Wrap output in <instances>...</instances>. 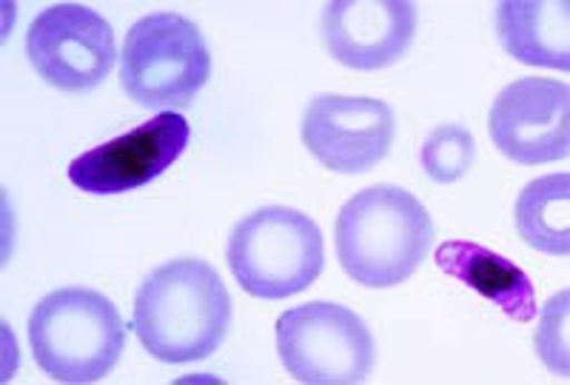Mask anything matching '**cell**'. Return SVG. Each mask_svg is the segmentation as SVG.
Segmentation results:
<instances>
[{
    "label": "cell",
    "mask_w": 570,
    "mask_h": 385,
    "mask_svg": "<svg viewBox=\"0 0 570 385\" xmlns=\"http://www.w3.org/2000/svg\"><path fill=\"white\" fill-rule=\"evenodd\" d=\"M232 314V294L217 268L203 260H171L137 288L131 328L151 357L183 366L223 346Z\"/></svg>",
    "instance_id": "cell-1"
},
{
    "label": "cell",
    "mask_w": 570,
    "mask_h": 385,
    "mask_svg": "<svg viewBox=\"0 0 570 385\" xmlns=\"http://www.w3.org/2000/svg\"><path fill=\"white\" fill-rule=\"evenodd\" d=\"M334 243L340 266L351 280L368 288H394L428 257L434 223L411 191L368 186L340 209Z\"/></svg>",
    "instance_id": "cell-2"
},
{
    "label": "cell",
    "mask_w": 570,
    "mask_h": 385,
    "mask_svg": "<svg viewBox=\"0 0 570 385\" xmlns=\"http://www.w3.org/2000/svg\"><path fill=\"white\" fill-rule=\"evenodd\" d=\"M29 343L46 377L89 385L109 377L126 348V326L115 303L95 288L69 286L46 294L29 314Z\"/></svg>",
    "instance_id": "cell-3"
},
{
    "label": "cell",
    "mask_w": 570,
    "mask_h": 385,
    "mask_svg": "<svg viewBox=\"0 0 570 385\" xmlns=\"http://www.w3.org/2000/svg\"><path fill=\"white\" fill-rule=\"evenodd\" d=\"M226 263L246 294L259 300H285L323 275V231L303 211L266 206L234 226Z\"/></svg>",
    "instance_id": "cell-4"
},
{
    "label": "cell",
    "mask_w": 570,
    "mask_h": 385,
    "mask_svg": "<svg viewBox=\"0 0 570 385\" xmlns=\"http://www.w3.org/2000/svg\"><path fill=\"white\" fill-rule=\"evenodd\" d=\"M208 78L212 52L200 29L183 14H146L126 34L120 86L142 109H188Z\"/></svg>",
    "instance_id": "cell-5"
},
{
    "label": "cell",
    "mask_w": 570,
    "mask_h": 385,
    "mask_svg": "<svg viewBox=\"0 0 570 385\" xmlns=\"http://www.w3.org/2000/svg\"><path fill=\"white\" fill-rule=\"evenodd\" d=\"M277 352L285 372L305 385H356L374 368L376 348L360 314L314 300L277 320Z\"/></svg>",
    "instance_id": "cell-6"
},
{
    "label": "cell",
    "mask_w": 570,
    "mask_h": 385,
    "mask_svg": "<svg viewBox=\"0 0 570 385\" xmlns=\"http://www.w3.org/2000/svg\"><path fill=\"white\" fill-rule=\"evenodd\" d=\"M27 58L35 72L60 92H91L111 75L115 32L104 14L83 3H55L32 20Z\"/></svg>",
    "instance_id": "cell-7"
},
{
    "label": "cell",
    "mask_w": 570,
    "mask_h": 385,
    "mask_svg": "<svg viewBox=\"0 0 570 385\" xmlns=\"http://www.w3.org/2000/svg\"><path fill=\"white\" fill-rule=\"evenodd\" d=\"M491 140L508 160L539 166L570 155V89L564 80L522 78L497 95Z\"/></svg>",
    "instance_id": "cell-8"
},
{
    "label": "cell",
    "mask_w": 570,
    "mask_h": 385,
    "mask_svg": "<svg viewBox=\"0 0 570 385\" xmlns=\"http://www.w3.org/2000/svg\"><path fill=\"white\" fill-rule=\"evenodd\" d=\"M191 140V126L177 111H160L157 118L135 126L75 157L69 166L71 186L86 195H124L151 184L175 164Z\"/></svg>",
    "instance_id": "cell-9"
},
{
    "label": "cell",
    "mask_w": 570,
    "mask_h": 385,
    "mask_svg": "<svg viewBox=\"0 0 570 385\" xmlns=\"http://www.w3.org/2000/svg\"><path fill=\"white\" fill-rule=\"evenodd\" d=\"M396 120L389 103L348 95H320L303 115V144L340 175H365L394 146Z\"/></svg>",
    "instance_id": "cell-10"
},
{
    "label": "cell",
    "mask_w": 570,
    "mask_h": 385,
    "mask_svg": "<svg viewBox=\"0 0 570 385\" xmlns=\"http://www.w3.org/2000/svg\"><path fill=\"white\" fill-rule=\"evenodd\" d=\"M320 32L328 55L356 72L389 69L414 43L416 7L409 0H334Z\"/></svg>",
    "instance_id": "cell-11"
},
{
    "label": "cell",
    "mask_w": 570,
    "mask_h": 385,
    "mask_svg": "<svg viewBox=\"0 0 570 385\" xmlns=\"http://www.w3.org/2000/svg\"><path fill=\"white\" fill-rule=\"evenodd\" d=\"M434 260L440 272L491 300L511 320H537V288H533L531 277L508 257L497 255L480 243L448 240L436 248Z\"/></svg>",
    "instance_id": "cell-12"
},
{
    "label": "cell",
    "mask_w": 570,
    "mask_h": 385,
    "mask_svg": "<svg viewBox=\"0 0 570 385\" xmlns=\"http://www.w3.org/2000/svg\"><path fill=\"white\" fill-rule=\"evenodd\" d=\"M568 0H502L497 7V38L519 63L568 72Z\"/></svg>",
    "instance_id": "cell-13"
},
{
    "label": "cell",
    "mask_w": 570,
    "mask_h": 385,
    "mask_svg": "<svg viewBox=\"0 0 570 385\" xmlns=\"http://www.w3.org/2000/svg\"><path fill=\"white\" fill-rule=\"evenodd\" d=\"M519 237L531 248L551 257L570 251V175L537 177L519 191L513 206Z\"/></svg>",
    "instance_id": "cell-14"
},
{
    "label": "cell",
    "mask_w": 570,
    "mask_h": 385,
    "mask_svg": "<svg viewBox=\"0 0 570 385\" xmlns=\"http://www.w3.org/2000/svg\"><path fill=\"white\" fill-rule=\"evenodd\" d=\"M476 144L468 129L456 124L436 126L420 151L422 169L434 184H456L471 171Z\"/></svg>",
    "instance_id": "cell-15"
},
{
    "label": "cell",
    "mask_w": 570,
    "mask_h": 385,
    "mask_svg": "<svg viewBox=\"0 0 570 385\" xmlns=\"http://www.w3.org/2000/svg\"><path fill=\"white\" fill-rule=\"evenodd\" d=\"M568 288L553 294L544 306L537 332L539 357L559 377H568Z\"/></svg>",
    "instance_id": "cell-16"
}]
</instances>
